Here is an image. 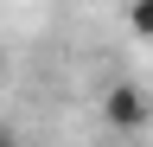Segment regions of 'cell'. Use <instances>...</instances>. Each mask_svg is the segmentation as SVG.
I'll return each mask as SVG.
<instances>
[{
  "instance_id": "obj_3",
  "label": "cell",
  "mask_w": 153,
  "mask_h": 147,
  "mask_svg": "<svg viewBox=\"0 0 153 147\" xmlns=\"http://www.w3.org/2000/svg\"><path fill=\"white\" fill-rule=\"evenodd\" d=\"M0 147H19V141H13V134H7V128H0Z\"/></svg>"
},
{
  "instance_id": "obj_1",
  "label": "cell",
  "mask_w": 153,
  "mask_h": 147,
  "mask_svg": "<svg viewBox=\"0 0 153 147\" xmlns=\"http://www.w3.org/2000/svg\"><path fill=\"white\" fill-rule=\"evenodd\" d=\"M147 115H153L147 90H134V83H108V90H102V122L115 128V134H140Z\"/></svg>"
},
{
  "instance_id": "obj_2",
  "label": "cell",
  "mask_w": 153,
  "mask_h": 147,
  "mask_svg": "<svg viewBox=\"0 0 153 147\" xmlns=\"http://www.w3.org/2000/svg\"><path fill=\"white\" fill-rule=\"evenodd\" d=\"M128 26L140 39H153V0H128Z\"/></svg>"
}]
</instances>
